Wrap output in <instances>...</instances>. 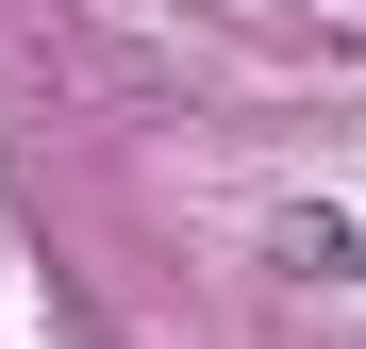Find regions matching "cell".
Here are the masks:
<instances>
[{"instance_id":"cell-1","label":"cell","mask_w":366,"mask_h":349,"mask_svg":"<svg viewBox=\"0 0 366 349\" xmlns=\"http://www.w3.org/2000/svg\"><path fill=\"white\" fill-rule=\"evenodd\" d=\"M283 266H333V283H366V216H300V233H283Z\"/></svg>"}]
</instances>
